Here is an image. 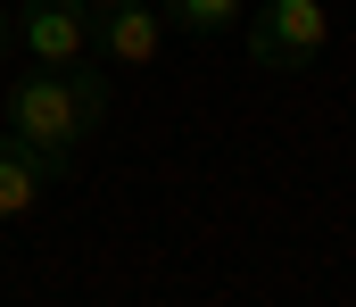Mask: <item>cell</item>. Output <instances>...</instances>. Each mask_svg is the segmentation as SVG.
Wrapping results in <instances>:
<instances>
[{"mask_svg":"<svg viewBox=\"0 0 356 307\" xmlns=\"http://www.w3.org/2000/svg\"><path fill=\"white\" fill-rule=\"evenodd\" d=\"M67 75V100H75V116H83V133H99L108 125V108H116V84H108V58L91 50V58H75V67H58Z\"/></svg>","mask_w":356,"mask_h":307,"instance_id":"8992f818","label":"cell"},{"mask_svg":"<svg viewBox=\"0 0 356 307\" xmlns=\"http://www.w3.org/2000/svg\"><path fill=\"white\" fill-rule=\"evenodd\" d=\"M166 33H175V25H166L158 0H116V8L91 25V42H99L108 67H149V58L166 50Z\"/></svg>","mask_w":356,"mask_h":307,"instance_id":"277c9868","label":"cell"},{"mask_svg":"<svg viewBox=\"0 0 356 307\" xmlns=\"http://www.w3.org/2000/svg\"><path fill=\"white\" fill-rule=\"evenodd\" d=\"M8 133L50 166V175H75V150H83V116L67 100V75L58 67H25L17 84H8Z\"/></svg>","mask_w":356,"mask_h":307,"instance_id":"6da1fadb","label":"cell"},{"mask_svg":"<svg viewBox=\"0 0 356 307\" xmlns=\"http://www.w3.org/2000/svg\"><path fill=\"white\" fill-rule=\"evenodd\" d=\"M42 183H58L17 133H0V224H25L33 207H42Z\"/></svg>","mask_w":356,"mask_h":307,"instance_id":"5b68a950","label":"cell"},{"mask_svg":"<svg viewBox=\"0 0 356 307\" xmlns=\"http://www.w3.org/2000/svg\"><path fill=\"white\" fill-rule=\"evenodd\" d=\"M332 50V8L323 0H266L249 17V67L257 75H307Z\"/></svg>","mask_w":356,"mask_h":307,"instance_id":"7a4b0ae2","label":"cell"},{"mask_svg":"<svg viewBox=\"0 0 356 307\" xmlns=\"http://www.w3.org/2000/svg\"><path fill=\"white\" fill-rule=\"evenodd\" d=\"M166 8V25L191 33V42H216L224 25H241V0H158Z\"/></svg>","mask_w":356,"mask_h":307,"instance_id":"52a82bcc","label":"cell"},{"mask_svg":"<svg viewBox=\"0 0 356 307\" xmlns=\"http://www.w3.org/2000/svg\"><path fill=\"white\" fill-rule=\"evenodd\" d=\"M8 33H17V25H8V17H0V50H8Z\"/></svg>","mask_w":356,"mask_h":307,"instance_id":"9c48e42d","label":"cell"},{"mask_svg":"<svg viewBox=\"0 0 356 307\" xmlns=\"http://www.w3.org/2000/svg\"><path fill=\"white\" fill-rule=\"evenodd\" d=\"M83 8H91V25H99V17H108V8H116V0H83Z\"/></svg>","mask_w":356,"mask_h":307,"instance_id":"ba28073f","label":"cell"},{"mask_svg":"<svg viewBox=\"0 0 356 307\" xmlns=\"http://www.w3.org/2000/svg\"><path fill=\"white\" fill-rule=\"evenodd\" d=\"M25 58L33 67H75V58H91L99 42H91V8L83 0H25Z\"/></svg>","mask_w":356,"mask_h":307,"instance_id":"3957f363","label":"cell"}]
</instances>
